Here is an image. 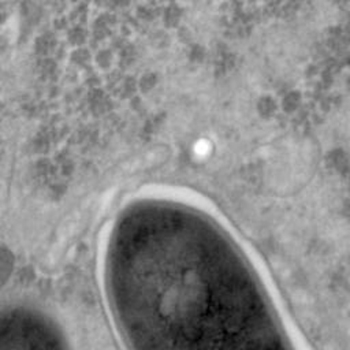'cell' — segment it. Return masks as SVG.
Returning a JSON list of instances; mask_svg holds the SVG:
<instances>
[{
    "label": "cell",
    "mask_w": 350,
    "mask_h": 350,
    "mask_svg": "<svg viewBox=\"0 0 350 350\" xmlns=\"http://www.w3.org/2000/svg\"><path fill=\"white\" fill-rule=\"evenodd\" d=\"M0 350L71 349L52 319L29 308H10L0 312Z\"/></svg>",
    "instance_id": "obj_2"
},
{
    "label": "cell",
    "mask_w": 350,
    "mask_h": 350,
    "mask_svg": "<svg viewBox=\"0 0 350 350\" xmlns=\"http://www.w3.org/2000/svg\"><path fill=\"white\" fill-rule=\"evenodd\" d=\"M105 278L127 350H295L242 249L189 204L129 206L109 238Z\"/></svg>",
    "instance_id": "obj_1"
}]
</instances>
